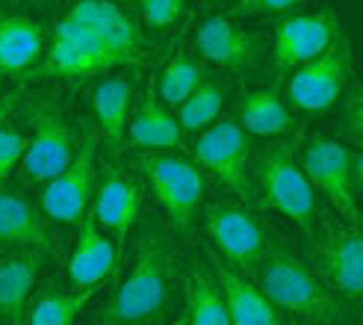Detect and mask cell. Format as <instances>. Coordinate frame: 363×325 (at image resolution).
<instances>
[{
    "mask_svg": "<svg viewBox=\"0 0 363 325\" xmlns=\"http://www.w3.org/2000/svg\"><path fill=\"white\" fill-rule=\"evenodd\" d=\"M257 287L278 311L293 314L304 322H334L342 316V302L316 278V272L281 243H266L257 263Z\"/></svg>",
    "mask_w": 363,
    "mask_h": 325,
    "instance_id": "obj_1",
    "label": "cell"
},
{
    "mask_svg": "<svg viewBox=\"0 0 363 325\" xmlns=\"http://www.w3.org/2000/svg\"><path fill=\"white\" fill-rule=\"evenodd\" d=\"M172 293V251L169 243L157 231H145L136 263L130 269L113 299L104 304L101 322H151L162 314Z\"/></svg>",
    "mask_w": 363,
    "mask_h": 325,
    "instance_id": "obj_2",
    "label": "cell"
},
{
    "mask_svg": "<svg viewBox=\"0 0 363 325\" xmlns=\"http://www.w3.org/2000/svg\"><path fill=\"white\" fill-rule=\"evenodd\" d=\"M124 65H139L130 57H124L121 50L110 48L101 35L86 30L83 24L71 21L65 15L62 21L53 27L50 45L45 48V57L39 60L30 75L35 80H89L116 71Z\"/></svg>",
    "mask_w": 363,
    "mask_h": 325,
    "instance_id": "obj_3",
    "label": "cell"
},
{
    "mask_svg": "<svg viewBox=\"0 0 363 325\" xmlns=\"http://www.w3.org/2000/svg\"><path fill=\"white\" fill-rule=\"evenodd\" d=\"M257 177L263 202L296 222L304 237H313L316 228V189L307 180L293 142H275L266 145L257 160Z\"/></svg>",
    "mask_w": 363,
    "mask_h": 325,
    "instance_id": "obj_4",
    "label": "cell"
},
{
    "mask_svg": "<svg viewBox=\"0 0 363 325\" xmlns=\"http://www.w3.org/2000/svg\"><path fill=\"white\" fill-rule=\"evenodd\" d=\"M33 133L27 136V151L21 157V175L27 184H48L50 177H57L77 151V131L71 128V121L60 110L57 101L35 98L24 110Z\"/></svg>",
    "mask_w": 363,
    "mask_h": 325,
    "instance_id": "obj_5",
    "label": "cell"
},
{
    "mask_svg": "<svg viewBox=\"0 0 363 325\" xmlns=\"http://www.w3.org/2000/svg\"><path fill=\"white\" fill-rule=\"evenodd\" d=\"M298 162L311 180L346 222L357 225V189H360V154L346 142L313 136L298 154Z\"/></svg>",
    "mask_w": 363,
    "mask_h": 325,
    "instance_id": "obj_6",
    "label": "cell"
},
{
    "mask_svg": "<svg viewBox=\"0 0 363 325\" xmlns=\"http://www.w3.org/2000/svg\"><path fill=\"white\" fill-rule=\"evenodd\" d=\"M136 169L148 180V187L157 198L162 213L177 231H186L195 219L198 207L204 202V172L198 162L169 154V151H154L148 157L136 160Z\"/></svg>",
    "mask_w": 363,
    "mask_h": 325,
    "instance_id": "obj_7",
    "label": "cell"
},
{
    "mask_svg": "<svg viewBox=\"0 0 363 325\" xmlns=\"http://www.w3.org/2000/svg\"><path fill=\"white\" fill-rule=\"evenodd\" d=\"M98 145H101V133H98V124L92 121L80 136L71 162L45 184L42 210L53 222L74 225L83 219V213L92 204L95 184H98Z\"/></svg>",
    "mask_w": 363,
    "mask_h": 325,
    "instance_id": "obj_8",
    "label": "cell"
},
{
    "mask_svg": "<svg viewBox=\"0 0 363 325\" xmlns=\"http://www.w3.org/2000/svg\"><path fill=\"white\" fill-rule=\"evenodd\" d=\"M195 162L207 169L219 184H225L230 192H237L245 202L257 198V184H254V169H251V148L245 131L237 121L222 119L213 121L210 128L201 131L195 139Z\"/></svg>",
    "mask_w": 363,
    "mask_h": 325,
    "instance_id": "obj_9",
    "label": "cell"
},
{
    "mask_svg": "<svg viewBox=\"0 0 363 325\" xmlns=\"http://www.w3.org/2000/svg\"><path fill=\"white\" fill-rule=\"evenodd\" d=\"M286 80V98L293 106L304 113H322L334 106L342 92H346V83L352 75V45L342 33L334 35V42L325 48L319 57H313L311 62L298 65L296 71H289Z\"/></svg>",
    "mask_w": 363,
    "mask_h": 325,
    "instance_id": "obj_10",
    "label": "cell"
},
{
    "mask_svg": "<svg viewBox=\"0 0 363 325\" xmlns=\"http://www.w3.org/2000/svg\"><path fill=\"white\" fill-rule=\"evenodd\" d=\"M204 231L230 269H237L240 275L254 278L257 263L266 251V243H269L257 216L248 207L216 202L204 210Z\"/></svg>",
    "mask_w": 363,
    "mask_h": 325,
    "instance_id": "obj_11",
    "label": "cell"
},
{
    "mask_svg": "<svg viewBox=\"0 0 363 325\" xmlns=\"http://www.w3.org/2000/svg\"><path fill=\"white\" fill-rule=\"evenodd\" d=\"M311 240H316L313 251L325 281L340 293V299L357 304L363 293V248L357 225L322 222V233H313Z\"/></svg>",
    "mask_w": 363,
    "mask_h": 325,
    "instance_id": "obj_12",
    "label": "cell"
},
{
    "mask_svg": "<svg viewBox=\"0 0 363 325\" xmlns=\"http://www.w3.org/2000/svg\"><path fill=\"white\" fill-rule=\"evenodd\" d=\"M35 248L42 255L60 251L57 222L45 216L30 198L15 189H0V251H21Z\"/></svg>",
    "mask_w": 363,
    "mask_h": 325,
    "instance_id": "obj_13",
    "label": "cell"
},
{
    "mask_svg": "<svg viewBox=\"0 0 363 325\" xmlns=\"http://www.w3.org/2000/svg\"><path fill=\"white\" fill-rule=\"evenodd\" d=\"M337 21L331 12H311V15H293L278 24L275 45H272V62H275L278 77H286L289 71L311 62L313 57L328 48L337 35Z\"/></svg>",
    "mask_w": 363,
    "mask_h": 325,
    "instance_id": "obj_14",
    "label": "cell"
},
{
    "mask_svg": "<svg viewBox=\"0 0 363 325\" xmlns=\"http://www.w3.org/2000/svg\"><path fill=\"white\" fill-rule=\"evenodd\" d=\"M195 50L228 71L254 68L263 57V39L230 21V15H210L195 30Z\"/></svg>",
    "mask_w": 363,
    "mask_h": 325,
    "instance_id": "obj_15",
    "label": "cell"
},
{
    "mask_svg": "<svg viewBox=\"0 0 363 325\" xmlns=\"http://www.w3.org/2000/svg\"><path fill=\"white\" fill-rule=\"evenodd\" d=\"M68 18L83 24L86 30H92L95 35H101L106 45L121 50L124 57H130L133 62H139L145 57L142 27L118 4H113V0H77V4L68 9Z\"/></svg>",
    "mask_w": 363,
    "mask_h": 325,
    "instance_id": "obj_16",
    "label": "cell"
},
{
    "mask_svg": "<svg viewBox=\"0 0 363 325\" xmlns=\"http://www.w3.org/2000/svg\"><path fill=\"white\" fill-rule=\"evenodd\" d=\"M45 255L35 248L4 251L0 255V319L6 325H27L30 296Z\"/></svg>",
    "mask_w": 363,
    "mask_h": 325,
    "instance_id": "obj_17",
    "label": "cell"
},
{
    "mask_svg": "<svg viewBox=\"0 0 363 325\" xmlns=\"http://www.w3.org/2000/svg\"><path fill=\"white\" fill-rule=\"evenodd\" d=\"M139 210H142V189L133 177L110 172L101 187H95L92 195V204H89V213L95 216V222L110 231L116 243H124L127 233L133 231L136 219H139Z\"/></svg>",
    "mask_w": 363,
    "mask_h": 325,
    "instance_id": "obj_18",
    "label": "cell"
},
{
    "mask_svg": "<svg viewBox=\"0 0 363 325\" xmlns=\"http://www.w3.org/2000/svg\"><path fill=\"white\" fill-rule=\"evenodd\" d=\"M118 263V251L113 240L104 233V228L95 222L92 213H83V219L77 222V240L74 251L68 260V278L74 287H98L113 275V269Z\"/></svg>",
    "mask_w": 363,
    "mask_h": 325,
    "instance_id": "obj_19",
    "label": "cell"
},
{
    "mask_svg": "<svg viewBox=\"0 0 363 325\" xmlns=\"http://www.w3.org/2000/svg\"><path fill=\"white\" fill-rule=\"evenodd\" d=\"M45 27L21 12H0V80L21 77L45 57Z\"/></svg>",
    "mask_w": 363,
    "mask_h": 325,
    "instance_id": "obj_20",
    "label": "cell"
},
{
    "mask_svg": "<svg viewBox=\"0 0 363 325\" xmlns=\"http://www.w3.org/2000/svg\"><path fill=\"white\" fill-rule=\"evenodd\" d=\"M216 284L222 290L230 325H284L281 311L269 302L254 278L240 275L228 263H216Z\"/></svg>",
    "mask_w": 363,
    "mask_h": 325,
    "instance_id": "obj_21",
    "label": "cell"
},
{
    "mask_svg": "<svg viewBox=\"0 0 363 325\" xmlns=\"http://www.w3.org/2000/svg\"><path fill=\"white\" fill-rule=\"evenodd\" d=\"M127 139H130V145L145 151H177L184 145V131H180L172 106L162 104L157 92H148L142 95L136 110H130Z\"/></svg>",
    "mask_w": 363,
    "mask_h": 325,
    "instance_id": "obj_22",
    "label": "cell"
},
{
    "mask_svg": "<svg viewBox=\"0 0 363 325\" xmlns=\"http://www.w3.org/2000/svg\"><path fill=\"white\" fill-rule=\"evenodd\" d=\"M95 124L110 154H121L127 145V121L133 110V83L127 77H106L92 92Z\"/></svg>",
    "mask_w": 363,
    "mask_h": 325,
    "instance_id": "obj_23",
    "label": "cell"
},
{
    "mask_svg": "<svg viewBox=\"0 0 363 325\" xmlns=\"http://www.w3.org/2000/svg\"><path fill=\"white\" fill-rule=\"evenodd\" d=\"M240 128L251 136H281L293 131V113L275 89H254L240 104Z\"/></svg>",
    "mask_w": 363,
    "mask_h": 325,
    "instance_id": "obj_24",
    "label": "cell"
},
{
    "mask_svg": "<svg viewBox=\"0 0 363 325\" xmlns=\"http://www.w3.org/2000/svg\"><path fill=\"white\" fill-rule=\"evenodd\" d=\"M98 287H74V290H48L27 311V325H74L80 311L92 302Z\"/></svg>",
    "mask_w": 363,
    "mask_h": 325,
    "instance_id": "obj_25",
    "label": "cell"
},
{
    "mask_svg": "<svg viewBox=\"0 0 363 325\" xmlns=\"http://www.w3.org/2000/svg\"><path fill=\"white\" fill-rule=\"evenodd\" d=\"M184 325H230L228 308L216 278H210L204 269H195L186 281V316Z\"/></svg>",
    "mask_w": 363,
    "mask_h": 325,
    "instance_id": "obj_26",
    "label": "cell"
},
{
    "mask_svg": "<svg viewBox=\"0 0 363 325\" xmlns=\"http://www.w3.org/2000/svg\"><path fill=\"white\" fill-rule=\"evenodd\" d=\"M225 98H228V86L222 80H204L184 104L174 106L180 131L184 133H201L204 128H210V124L216 121V116H219Z\"/></svg>",
    "mask_w": 363,
    "mask_h": 325,
    "instance_id": "obj_27",
    "label": "cell"
},
{
    "mask_svg": "<svg viewBox=\"0 0 363 325\" xmlns=\"http://www.w3.org/2000/svg\"><path fill=\"white\" fill-rule=\"evenodd\" d=\"M201 83H204V65L198 60H192L186 50H180L169 60V65L160 71V80H157L154 92L160 95L162 104L174 110V106L184 104Z\"/></svg>",
    "mask_w": 363,
    "mask_h": 325,
    "instance_id": "obj_28",
    "label": "cell"
},
{
    "mask_svg": "<svg viewBox=\"0 0 363 325\" xmlns=\"http://www.w3.org/2000/svg\"><path fill=\"white\" fill-rule=\"evenodd\" d=\"M27 151V133L9 124H0V184L9 180V175L21 166V157Z\"/></svg>",
    "mask_w": 363,
    "mask_h": 325,
    "instance_id": "obj_29",
    "label": "cell"
},
{
    "mask_svg": "<svg viewBox=\"0 0 363 325\" xmlns=\"http://www.w3.org/2000/svg\"><path fill=\"white\" fill-rule=\"evenodd\" d=\"M136 4L142 9L145 24H151L154 30H166L184 15L186 0H136Z\"/></svg>",
    "mask_w": 363,
    "mask_h": 325,
    "instance_id": "obj_30",
    "label": "cell"
},
{
    "mask_svg": "<svg viewBox=\"0 0 363 325\" xmlns=\"http://www.w3.org/2000/svg\"><path fill=\"white\" fill-rule=\"evenodd\" d=\"M296 4L298 0H240L230 9V15H275V12L293 9Z\"/></svg>",
    "mask_w": 363,
    "mask_h": 325,
    "instance_id": "obj_31",
    "label": "cell"
},
{
    "mask_svg": "<svg viewBox=\"0 0 363 325\" xmlns=\"http://www.w3.org/2000/svg\"><path fill=\"white\" fill-rule=\"evenodd\" d=\"M346 128L352 133V139L360 136V128H363V110H360V89H352L349 95V104H346Z\"/></svg>",
    "mask_w": 363,
    "mask_h": 325,
    "instance_id": "obj_32",
    "label": "cell"
},
{
    "mask_svg": "<svg viewBox=\"0 0 363 325\" xmlns=\"http://www.w3.org/2000/svg\"><path fill=\"white\" fill-rule=\"evenodd\" d=\"M18 101H21V89H12V92H6L4 98H0V124L9 121V116L18 106Z\"/></svg>",
    "mask_w": 363,
    "mask_h": 325,
    "instance_id": "obj_33",
    "label": "cell"
},
{
    "mask_svg": "<svg viewBox=\"0 0 363 325\" xmlns=\"http://www.w3.org/2000/svg\"><path fill=\"white\" fill-rule=\"evenodd\" d=\"M101 325H184V319H174V322H101Z\"/></svg>",
    "mask_w": 363,
    "mask_h": 325,
    "instance_id": "obj_34",
    "label": "cell"
},
{
    "mask_svg": "<svg viewBox=\"0 0 363 325\" xmlns=\"http://www.w3.org/2000/svg\"><path fill=\"white\" fill-rule=\"evenodd\" d=\"M0 4H27V0H0Z\"/></svg>",
    "mask_w": 363,
    "mask_h": 325,
    "instance_id": "obj_35",
    "label": "cell"
},
{
    "mask_svg": "<svg viewBox=\"0 0 363 325\" xmlns=\"http://www.w3.org/2000/svg\"><path fill=\"white\" fill-rule=\"evenodd\" d=\"M311 325H334V322H311Z\"/></svg>",
    "mask_w": 363,
    "mask_h": 325,
    "instance_id": "obj_36",
    "label": "cell"
},
{
    "mask_svg": "<svg viewBox=\"0 0 363 325\" xmlns=\"http://www.w3.org/2000/svg\"><path fill=\"white\" fill-rule=\"evenodd\" d=\"M121 4H133V0H121Z\"/></svg>",
    "mask_w": 363,
    "mask_h": 325,
    "instance_id": "obj_37",
    "label": "cell"
},
{
    "mask_svg": "<svg viewBox=\"0 0 363 325\" xmlns=\"http://www.w3.org/2000/svg\"><path fill=\"white\" fill-rule=\"evenodd\" d=\"M207 4H219V0H207Z\"/></svg>",
    "mask_w": 363,
    "mask_h": 325,
    "instance_id": "obj_38",
    "label": "cell"
}]
</instances>
